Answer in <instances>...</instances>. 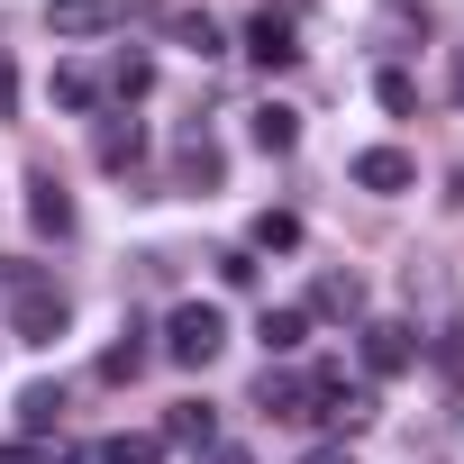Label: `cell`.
<instances>
[{"label": "cell", "mask_w": 464, "mask_h": 464, "mask_svg": "<svg viewBox=\"0 0 464 464\" xmlns=\"http://www.w3.org/2000/svg\"><path fill=\"white\" fill-rule=\"evenodd\" d=\"M218 346H227V319H218L209 301H173V310H164V355H173V364H191V373H200Z\"/></svg>", "instance_id": "obj_1"}, {"label": "cell", "mask_w": 464, "mask_h": 464, "mask_svg": "<svg viewBox=\"0 0 464 464\" xmlns=\"http://www.w3.org/2000/svg\"><path fill=\"white\" fill-rule=\"evenodd\" d=\"M64 319H73V310H64V292H55L46 274H28V283L10 292V328H19L28 346H55V337H64Z\"/></svg>", "instance_id": "obj_2"}, {"label": "cell", "mask_w": 464, "mask_h": 464, "mask_svg": "<svg viewBox=\"0 0 464 464\" xmlns=\"http://www.w3.org/2000/svg\"><path fill=\"white\" fill-rule=\"evenodd\" d=\"M173 46H191V55H218V19H209V10H182V19H173Z\"/></svg>", "instance_id": "obj_17"}, {"label": "cell", "mask_w": 464, "mask_h": 464, "mask_svg": "<svg viewBox=\"0 0 464 464\" xmlns=\"http://www.w3.org/2000/svg\"><path fill=\"white\" fill-rule=\"evenodd\" d=\"M146 82H155V64H146V55H119V101H137Z\"/></svg>", "instance_id": "obj_23"}, {"label": "cell", "mask_w": 464, "mask_h": 464, "mask_svg": "<svg viewBox=\"0 0 464 464\" xmlns=\"http://www.w3.org/2000/svg\"><path fill=\"white\" fill-rule=\"evenodd\" d=\"M256 337H265V355H292V346L310 337V310H265V328H256Z\"/></svg>", "instance_id": "obj_15"}, {"label": "cell", "mask_w": 464, "mask_h": 464, "mask_svg": "<svg viewBox=\"0 0 464 464\" xmlns=\"http://www.w3.org/2000/svg\"><path fill=\"white\" fill-rule=\"evenodd\" d=\"M256 146H265V155H292V146H301V110L265 101V110H256Z\"/></svg>", "instance_id": "obj_13"}, {"label": "cell", "mask_w": 464, "mask_h": 464, "mask_svg": "<svg viewBox=\"0 0 464 464\" xmlns=\"http://www.w3.org/2000/svg\"><path fill=\"white\" fill-rule=\"evenodd\" d=\"M209 464H246V455H237V446H209Z\"/></svg>", "instance_id": "obj_27"}, {"label": "cell", "mask_w": 464, "mask_h": 464, "mask_svg": "<svg viewBox=\"0 0 464 464\" xmlns=\"http://www.w3.org/2000/svg\"><path fill=\"white\" fill-rule=\"evenodd\" d=\"M146 373V328H119V346L101 355V382H137Z\"/></svg>", "instance_id": "obj_14"}, {"label": "cell", "mask_w": 464, "mask_h": 464, "mask_svg": "<svg viewBox=\"0 0 464 464\" xmlns=\"http://www.w3.org/2000/svg\"><path fill=\"white\" fill-rule=\"evenodd\" d=\"M164 437H173V446H200V455H209V437H218V410H209V401H173Z\"/></svg>", "instance_id": "obj_12"}, {"label": "cell", "mask_w": 464, "mask_h": 464, "mask_svg": "<svg viewBox=\"0 0 464 464\" xmlns=\"http://www.w3.org/2000/svg\"><path fill=\"white\" fill-rule=\"evenodd\" d=\"M218 173H227L218 137H200V128H191V137L173 146V182H182V191H218Z\"/></svg>", "instance_id": "obj_4"}, {"label": "cell", "mask_w": 464, "mask_h": 464, "mask_svg": "<svg viewBox=\"0 0 464 464\" xmlns=\"http://www.w3.org/2000/svg\"><path fill=\"white\" fill-rule=\"evenodd\" d=\"M55 101H64V110H101V82H92L82 64H64V73H55Z\"/></svg>", "instance_id": "obj_18"}, {"label": "cell", "mask_w": 464, "mask_h": 464, "mask_svg": "<svg viewBox=\"0 0 464 464\" xmlns=\"http://www.w3.org/2000/svg\"><path fill=\"white\" fill-rule=\"evenodd\" d=\"M28 227H37V237H73V191H64L46 164L28 173Z\"/></svg>", "instance_id": "obj_3"}, {"label": "cell", "mask_w": 464, "mask_h": 464, "mask_svg": "<svg viewBox=\"0 0 464 464\" xmlns=\"http://www.w3.org/2000/svg\"><path fill=\"white\" fill-rule=\"evenodd\" d=\"M218 283H227V292H246V283H256V256H246V246H227V256H218Z\"/></svg>", "instance_id": "obj_22"}, {"label": "cell", "mask_w": 464, "mask_h": 464, "mask_svg": "<svg viewBox=\"0 0 464 464\" xmlns=\"http://www.w3.org/2000/svg\"><path fill=\"white\" fill-rule=\"evenodd\" d=\"M437 382H446V392H464V328H446V337H437Z\"/></svg>", "instance_id": "obj_20"}, {"label": "cell", "mask_w": 464, "mask_h": 464, "mask_svg": "<svg viewBox=\"0 0 464 464\" xmlns=\"http://www.w3.org/2000/svg\"><path fill=\"white\" fill-rule=\"evenodd\" d=\"M410 328L401 319H364V373H410Z\"/></svg>", "instance_id": "obj_5"}, {"label": "cell", "mask_w": 464, "mask_h": 464, "mask_svg": "<svg viewBox=\"0 0 464 464\" xmlns=\"http://www.w3.org/2000/svg\"><path fill=\"white\" fill-rule=\"evenodd\" d=\"M0 464H55L46 446H0Z\"/></svg>", "instance_id": "obj_25"}, {"label": "cell", "mask_w": 464, "mask_h": 464, "mask_svg": "<svg viewBox=\"0 0 464 464\" xmlns=\"http://www.w3.org/2000/svg\"><path fill=\"white\" fill-rule=\"evenodd\" d=\"M246 55H256V64H292V55H301V46H292V10H256V19H246Z\"/></svg>", "instance_id": "obj_6"}, {"label": "cell", "mask_w": 464, "mask_h": 464, "mask_svg": "<svg viewBox=\"0 0 464 464\" xmlns=\"http://www.w3.org/2000/svg\"><path fill=\"white\" fill-rule=\"evenodd\" d=\"M119 10H110V0H46V28L55 37H101Z\"/></svg>", "instance_id": "obj_8"}, {"label": "cell", "mask_w": 464, "mask_h": 464, "mask_svg": "<svg viewBox=\"0 0 464 464\" xmlns=\"http://www.w3.org/2000/svg\"><path fill=\"white\" fill-rule=\"evenodd\" d=\"M355 182H364V191H410L419 164H410L401 146H364V155H355Z\"/></svg>", "instance_id": "obj_7"}, {"label": "cell", "mask_w": 464, "mask_h": 464, "mask_svg": "<svg viewBox=\"0 0 464 464\" xmlns=\"http://www.w3.org/2000/svg\"><path fill=\"white\" fill-rule=\"evenodd\" d=\"M455 92H464V73H455Z\"/></svg>", "instance_id": "obj_28"}, {"label": "cell", "mask_w": 464, "mask_h": 464, "mask_svg": "<svg viewBox=\"0 0 464 464\" xmlns=\"http://www.w3.org/2000/svg\"><path fill=\"white\" fill-rule=\"evenodd\" d=\"M256 246H274V256L301 246V218H292V209H265V218H256Z\"/></svg>", "instance_id": "obj_19"}, {"label": "cell", "mask_w": 464, "mask_h": 464, "mask_svg": "<svg viewBox=\"0 0 464 464\" xmlns=\"http://www.w3.org/2000/svg\"><path fill=\"white\" fill-rule=\"evenodd\" d=\"M137 155H146V128L137 119H101V164L110 173H137Z\"/></svg>", "instance_id": "obj_9"}, {"label": "cell", "mask_w": 464, "mask_h": 464, "mask_svg": "<svg viewBox=\"0 0 464 464\" xmlns=\"http://www.w3.org/2000/svg\"><path fill=\"white\" fill-rule=\"evenodd\" d=\"M265 419H310V373H265Z\"/></svg>", "instance_id": "obj_11"}, {"label": "cell", "mask_w": 464, "mask_h": 464, "mask_svg": "<svg viewBox=\"0 0 464 464\" xmlns=\"http://www.w3.org/2000/svg\"><path fill=\"white\" fill-rule=\"evenodd\" d=\"M19 419H28L37 437H46V428L64 419V392H55V382H28V392H19Z\"/></svg>", "instance_id": "obj_16"}, {"label": "cell", "mask_w": 464, "mask_h": 464, "mask_svg": "<svg viewBox=\"0 0 464 464\" xmlns=\"http://www.w3.org/2000/svg\"><path fill=\"white\" fill-rule=\"evenodd\" d=\"M301 464H355V455H346V446H310Z\"/></svg>", "instance_id": "obj_26"}, {"label": "cell", "mask_w": 464, "mask_h": 464, "mask_svg": "<svg viewBox=\"0 0 464 464\" xmlns=\"http://www.w3.org/2000/svg\"><path fill=\"white\" fill-rule=\"evenodd\" d=\"M92 464H155V446L146 437H110V446H92Z\"/></svg>", "instance_id": "obj_21"}, {"label": "cell", "mask_w": 464, "mask_h": 464, "mask_svg": "<svg viewBox=\"0 0 464 464\" xmlns=\"http://www.w3.org/2000/svg\"><path fill=\"white\" fill-rule=\"evenodd\" d=\"M10 110H19V64L0 55V119H10Z\"/></svg>", "instance_id": "obj_24"}, {"label": "cell", "mask_w": 464, "mask_h": 464, "mask_svg": "<svg viewBox=\"0 0 464 464\" xmlns=\"http://www.w3.org/2000/svg\"><path fill=\"white\" fill-rule=\"evenodd\" d=\"M310 310H319V319H364V283H355V274H319Z\"/></svg>", "instance_id": "obj_10"}]
</instances>
